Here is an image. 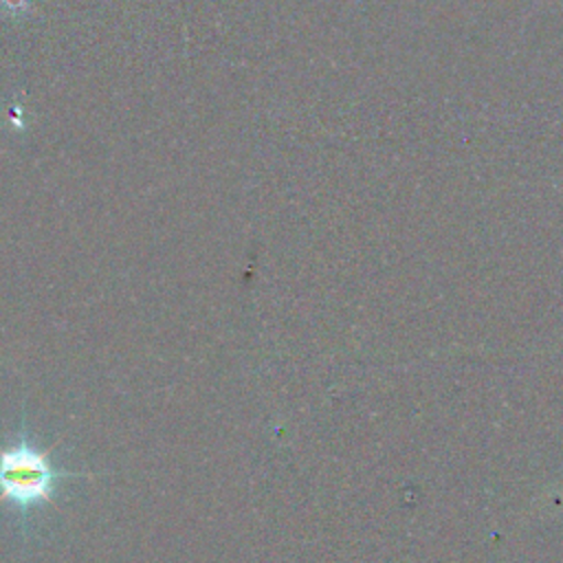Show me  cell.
<instances>
[{"mask_svg": "<svg viewBox=\"0 0 563 563\" xmlns=\"http://www.w3.org/2000/svg\"><path fill=\"white\" fill-rule=\"evenodd\" d=\"M75 475L84 473L57 468L51 453L31 444L26 433L0 449V501L11 504L20 512L48 504L55 497L57 482Z\"/></svg>", "mask_w": 563, "mask_h": 563, "instance_id": "obj_1", "label": "cell"}]
</instances>
